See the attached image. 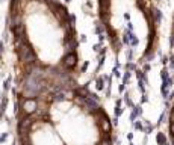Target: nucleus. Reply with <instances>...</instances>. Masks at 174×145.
<instances>
[{"label":"nucleus","mask_w":174,"mask_h":145,"mask_svg":"<svg viewBox=\"0 0 174 145\" xmlns=\"http://www.w3.org/2000/svg\"><path fill=\"white\" fill-rule=\"evenodd\" d=\"M169 52H171V59L174 64V15L171 21V30H169Z\"/></svg>","instance_id":"39448f33"},{"label":"nucleus","mask_w":174,"mask_h":145,"mask_svg":"<svg viewBox=\"0 0 174 145\" xmlns=\"http://www.w3.org/2000/svg\"><path fill=\"white\" fill-rule=\"evenodd\" d=\"M6 29L15 98L80 82L76 18L62 0H8Z\"/></svg>","instance_id":"f257e3e1"},{"label":"nucleus","mask_w":174,"mask_h":145,"mask_svg":"<svg viewBox=\"0 0 174 145\" xmlns=\"http://www.w3.org/2000/svg\"><path fill=\"white\" fill-rule=\"evenodd\" d=\"M97 17L115 58L135 64L154 58L160 20L154 0H96Z\"/></svg>","instance_id":"7ed1b4c3"},{"label":"nucleus","mask_w":174,"mask_h":145,"mask_svg":"<svg viewBox=\"0 0 174 145\" xmlns=\"http://www.w3.org/2000/svg\"><path fill=\"white\" fill-rule=\"evenodd\" d=\"M17 145H115L111 115L80 82L15 98Z\"/></svg>","instance_id":"f03ea898"},{"label":"nucleus","mask_w":174,"mask_h":145,"mask_svg":"<svg viewBox=\"0 0 174 145\" xmlns=\"http://www.w3.org/2000/svg\"><path fill=\"white\" fill-rule=\"evenodd\" d=\"M166 133H168V141L171 145H174V98L169 104L168 115H166Z\"/></svg>","instance_id":"20e7f679"}]
</instances>
